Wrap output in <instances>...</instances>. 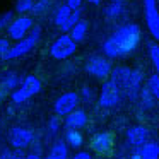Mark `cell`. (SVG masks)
Listing matches in <instances>:
<instances>
[{
    "label": "cell",
    "mask_w": 159,
    "mask_h": 159,
    "mask_svg": "<svg viewBox=\"0 0 159 159\" xmlns=\"http://www.w3.org/2000/svg\"><path fill=\"white\" fill-rule=\"evenodd\" d=\"M140 43V28L137 24H125L113 33L103 45L106 58H120L134 52Z\"/></svg>",
    "instance_id": "1"
},
{
    "label": "cell",
    "mask_w": 159,
    "mask_h": 159,
    "mask_svg": "<svg viewBox=\"0 0 159 159\" xmlns=\"http://www.w3.org/2000/svg\"><path fill=\"white\" fill-rule=\"evenodd\" d=\"M142 79H144L142 70L130 67H115L110 74V80L115 84L120 96H125L130 101H137L142 87Z\"/></svg>",
    "instance_id": "2"
},
{
    "label": "cell",
    "mask_w": 159,
    "mask_h": 159,
    "mask_svg": "<svg viewBox=\"0 0 159 159\" xmlns=\"http://www.w3.org/2000/svg\"><path fill=\"white\" fill-rule=\"evenodd\" d=\"M39 38H41V28L34 24V28L29 31V34L26 38H22L21 41H17L14 46L9 48V52L4 55V60H16V58H21V57L28 55L29 52L34 50V46L38 45Z\"/></svg>",
    "instance_id": "3"
},
{
    "label": "cell",
    "mask_w": 159,
    "mask_h": 159,
    "mask_svg": "<svg viewBox=\"0 0 159 159\" xmlns=\"http://www.w3.org/2000/svg\"><path fill=\"white\" fill-rule=\"evenodd\" d=\"M39 91H41V80L36 75H26L17 86V89H14V93L11 94V99L14 104H21L36 96Z\"/></svg>",
    "instance_id": "4"
},
{
    "label": "cell",
    "mask_w": 159,
    "mask_h": 159,
    "mask_svg": "<svg viewBox=\"0 0 159 159\" xmlns=\"http://www.w3.org/2000/svg\"><path fill=\"white\" fill-rule=\"evenodd\" d=\"M86 72L98 80H108L111 74V63L103 55H91L86 62Z\"/></svg>",
    "instance_id": "5"
},
{
    "label": "cell",
    "mask_w": 159,
    "mask_h": 159,
    "mask_svg": "<svg viewBox=\"0 0 159 159\" xmlns=\"http://www.w3.org/2000/svg\"><path fill=\"white\" fill-rule=\"evenodd\" d=\"M75 50H77V43H74V39L69 34H62L50 46V55L55 60H67L75 53Z\"/></svg>",
    "instance_id": "6"
},
{
    "label": "cell",
    "mask_w": 159,
    "mask_h": 159,
    "mask_svg": "<svg viewBox=\"0 0 159 159\" xmlns=\"http://www.w3.org/2000/svg\"><path fill=\"white\" fill-rule=\"evenodd\" d=\"M144 2V17L147 29L151 36L159 41V11H157V0H142Z\"/></svg>",
    "instance_id": "7"
},
{
    "label": "cell",
    "mask_w": 159,
    "mask_h": 159,
    "mask_svg": "<svg viewBox=\"0 0 159 159\" xmlns=\"http://www.w3.org/2000/svg\"><path fill=\"white\" fill-rule=\"evenodd\" d=\"M34 28V21H33L29 16H19L14 21L11 22V26L7 28V34L11 39H17L21 41L22 38L29 34V31Z\"/></svg>",
    "instance_id": "8"
},
{
    "label": "cell",
    "mask_w": 159,
    "mask_h": 159,
    "mask_svg": "<svg viewBox=\"0 0 159 159\" xmlns=\"http://www.w3.org/2000/svg\"><path fill=\"white\" fill-rule=\"evenodd\" d=\"M77 104H79V94L77 93H63L62 96H58V99L53 104V110H55L57 116H69L72 111L77 110Z\"/></svg>",
    "instance_id": "9"
},
{
    "label": "cell",
    "mask_w": 159,
    "mask_h": 159,
    "mask_svg": "<svg viewBox=\"0 0 159 159\" xmlns=\"http://www.w3.org/2000/svg\"><path fill=\"white\" fill-rule=\"evenodd\" d=\"M9 142L16 151H22L24 147H29L34 142V134L28 128L14 127L11 130V135H9Z\"/></svg>",
    "instance_id": "10"
},
{
    "label": "cell",
    "mask_w": 159,
    "mask_h": 159,
    "mask_svg": "<svg viewBox=\"0 0 159 159\" xmlns=\"http://www.w3.org/2000/svg\"><path fill=\"white\" fill-rule=\"evenodd\" d=\"M120 93L115 87V84L111 80H104L103 86H101V93H99V104L103 108H115L120 103Z\"/></svg>",
    "instance_id": "11"
},
{
    "label": "cell",
    "mask_w": 159,
    "mask_h": 159,
    "mask_svg": "<svg viewBox=\"0 0 159 159\" xmlns=\"http://www.w3.org/2000/svg\"><path fill=\"white\" fill-rule=\"evenodd\" d=\"M147 139H149V132L144 125H134L127 132V142L135 149H140L144 144H147Z\"/></svg>",
    "instance_id": "12"
},
{
    "label": "cell",
    "mask_w": 159,
    "mask_h": 159,
    "mask_svg": "<svg viewBox=\"0 0 159 159\" xmlns=\"http://www.w3.org/2000/svg\"><path fill=\"white\" fill-rule=\"evenodd\" d=\"M21 84V79L16 72H7L4 74V77L0 79V103L7 98V94L14 93V87L17 89V86Z\"/></svg>",
    "instance_id": "13"
},
{
    "label": "cell",
    "mask_w": 159,
    "mask_h": 159,
    "mask_svg": "<svg viewBox=\"0 0 159 159\" xmlns=\"http://www.w3.org/2000/svg\"><path fill=\"white\" fill-rule=\"evenodd\" d=\"M91 147H93V151L99 152V154H106L113 147V135L110 132H99V134H96L93 137Z\"/></svg>",
    "instance_id": "14"
},
{
    "label": "cell",
    "mask_w": 159,
    "mask_h": 159,
    "mask_svg": "<svg viewBox=\"0 0 159 159\" xmlns=\"http://www.w3.org/2000/svg\"><path fill=\"white\" fill-rule=\"evenodd\" d=\"M86 123H87V115L84 110H75L69 116H65V125L69 128H72V130H79Z\"/></svg>",
    "instance_id": "15"
},
{
    "label": "cell",
    "mask_w": 159,
    "mask_h": 159,
    "mask_svg": "<svg viewBox=\"0 0 159 159\" xmlns=\"http://www.w3.org/2000/svg\"><path fill=\"white\" fill-rule=\"evenodd\" d=\"M140 159H159V144L157 142H147L139 149Z\"/></svg>",
    "instance_id": "16"
},
{
    "label": "cell",
    "mask_w": 159,
    "mask_h": 159,
    "mask_svg": "<svg viewBox=\"0 0 159 159\" xmlns=\"http://www.w3.org/2000/svg\"><path fill=\"white\" fill-rule=\"evenodd\" d=\"M87 29H89V24H87L86 21H79L72 28V31H70L69 36L74 39V43H82L87 36Z\"/></svg>",
    "instance_id": "17"
},
{
    "label": "cell",
    "mask_w": 159,
    "mask_h": 159,
    "mask_svg": "<svg viewBox=\"0 0 159 159\" xmlns=\"http://www.w3.org/2000/svg\"><path fill=\"white\" fill-rule=\"evenodd\" d=\"M65 142L70 145V147L79 149L80 145H82V142H84V137H82V134H80L79 130H72V128H69V130L65 132Z\"/></svg>",
    "instance_id": "18"
},
{
    "label": "cell",
    "mask_w": 159,
    "mask_h": 159,
    "mask_svg": "<svg viewBox=\"0 0 159 159\" xmlns=\"http://www.w3.org/2000/svg\"><path fill=\"white\" fill-rule=\"evenodd\" d=\"M50 159H69V151H67L65 142H57L52 147Z\"/></svg>",
    "instance_id": "19"
},
{
    "label": "cell",
    "mask_w": 159,
    "mask_h": 159,
    "mask_svg": "<svg viewBox=\"0 0 159 159\" xmlns=\"http://www.w3.org/2000/svg\"><path fill=\"white\" fill-rule=\"evenodd\" d=\"M139 98H140V101H142V106L147 108V110H152V108L156 106V99H154V96L149 93L147 87H142V91L139 93Z\"/></svg>",
    "instance_id": "20"
},
{
    "label": "cell",
    "mask_w": 159,
    "mask_h": 159,
    "mask_svg": "<svg viewBox=\"0 0 159 159\" xmlns=\"http://www.w3.org/2000/svg\"><path fill=\"white\" fill-rule=\"evenodd\" d=\"M79 21H80V9H79V11H74L72 14H70V17L67 19V21L63 22L62 26H60V29H62L63 33H69V31H72V28H74V26H75Z\"/></svg>",
    "instance_id": "21"
},
{
    "label": "cell",
    "mask_w": 159,
    "mask_h": 159,
    "mask_svg": "<svg viewBox=\"0 0 159 159\" xmlns=\"http://www.w3.org/2000/svg\"><path fill=\"white\" fill-rule=\"evenodd\" d=\"M149 89V93L154 96V99L159 101V75L157 74H152L151 77L147 79V86H145Z\"/></svg>",
    "instance_id": "22"
},
{
    "label": "cell",
    "mask_w": 159,
    "mask_h": 159,
    "mask_svg": "<svg viewBox=\"0 0 159 159\" xmlns=\"http://www.w3.org/2000/svg\"><path fill=\"white\" fill-rule=\"evenodd\" d=\"M149 57L152 60V65L156 69V74L159 75V43H149Z\"/></svg>",
    "instance_id": "23"
},
{
    "label": "cell",
    "mask_w": 159,
    "mask_h": 159,
    "mask_svg": "<svg viewBox=\"0 0 159 159\" xmlns=\"http://www.w3.org/2000/svg\"><path fill=\"white\" fill-rule=\"evenodd\" d=\"M70 14H72V11H70L69 7H67V5H62V7L58 9V11H57V14H55V19H53V21H55V24L58 26H62L63 22L67 21V19L70 17Z\"/></svg>",
    "instance_id": "24"
},
{
    "label": "cell",
    "mask_w": 159,
    "mask_h": 159,
    "mask_svg": "<svg viewBox=\"0 0 159 159\" xmlns=\"http://www.w3.org/2000/svg\"><path fill=\"white\" fill-rule=\"evenodd\" d=\"M34 0H17L16 2V12H19L21 16H26L28 12L33 11Z\"/></svg>",
    "instance_id": "25"
},
{
    "label": "cell",
    "mask_w": 159,
    "mask_h": 159,
    "mask_svg": "<svg viewBox=\"0 0 159 159\" xmlns=\"http://www.w3.org/2000/svg\"><path fill=\"white\" fill-rule=\"evenodd\" d=\"M121 12H123L121 4H111V5H108V7L104 9V16H106L108 19H116Z\"/></svg>",
    "instance_id": "26"
},
{
    "label": "cell",
    "mask_w": 159,
    "mask_h": 159,
    "mask_svg": "<svg viewBox=\"0 0 159 159\" xmlns=\"http://www.w3.org/2000/svg\"><path fill=\"white\" fill-rule=\"evenodd\" d=\"M12 21H14V12H5L0 16V31H7Z\"/></svg>",
    "instance_id": "27"
},
{
    "label": "cell",
    "mask_w": 159,
    "mask_h": 159,
    "mask_svg": "<svg viewBox=\"0 0 159 159\" xmlns=\"http://www.w3.org/2000/svg\"><path fill=\"white\" fill-rule=\"evenodd\" d=\"M48 0H38V2H36L34 5H33V14L34 16H39V14H45L46 12V9H48Z\"/></svg>",
    "instance_id": "28"
},
{
    "label": "cell",
    "mask_w": 159,
    "mask_h": 159,
    "mask_svg": "<svg viewBox=\"0 0 159 159\" xmlns=\"http://www.w3.org/2000/svg\"><path fill=\"white\" fill-rule=\"evenodd\" d=\"M60 127H62V118L57 116V115H53V116L50 118V123H48L50 134H57V132L60 130Z\"/></svg>",
    "instance_id": "29"
},
{
    "label": "cell",
    "mask_w": 159,
    "mask_h": 159,
    "mask_svg": "<svg viewBox=\"0 0 159 159\" xmlns=\"http://www.w3.org/2000/svg\"><path fill=\"white\" fill-rule=\"evenodd\" d=\"M26 154H22L21 151H4L0 154V159H24Z\"/></svg>",
    "instance_id": "30"
},
{
    "label": "cell",
    "mask_w": 159,
    "mask_h": 159,
    "mask_svg": "<svg viewBox=\"0 0 159 159\" xmlns=\"http://www.w3.org/2000/svg\"><path fill=\"white\" fill-rule=\"evenodd\" d=\"M9 48H11V43H9L7 39L0 38V58H4V55L9 52Z\"/></svg>",
    "instance_id": "31"
},
{
    "label": "cell",
    "mask_w": 159,
    "mask_h": 159,
    "mask_svg": "<svg viewBox=\"0 0 159 159\" xmlns=\"http://www.w3.org/2000/svg\"><path fill=\"white\" fill-rule=\"evenodd\" d=\"M67 7H69L70 9V11H79V9H80V5H82V0H67Z\"/></svg>",
    "instance_id": "32"
},
{
    "label": "cell",
    "mask_w": 159,
    "mask_h": 159,
    "mask_svg": "<svg viewBox=\"0 0 159 159\" xmlns=\"http://www.w3.org/2000/svg\"><path fill=\"white\" fill-rule=\"evenodd\" d=\"M72 159H93V156L89 154V152H86V151H82V152H77L75 156H74Z\"/></svg>",
    "instance_id": "33"
},
{
    "label": "cell",
    "mask_w": 159,
    "mask_h": 159,
    "mask_svg": "<svg viewBox=\"0 0 159 159\" xmlns=\"http://www.w3.org/2000/svg\"><path fill=\"white\" fill-rule=\"evenodd\" d=\"M82 98H84V101H89L91 99V91H89V87H87V86L82 87Z\"/></svg>",
    "instance_id": "34"
},
{
    "label": "cell",
    "mask_w": 159,
    "mask_h": 159,
    "mask_svg": "<svg viewBox=\"0 0 159 159\" xmlns=\"http://www.w3.org/2000/svg\"><path fill=\"white\" fill-rule=\"evenodd\" d=\"M24 159H41V156H39V154H34V152H29V154L24 156Z\"/></svg>",
    "instance_id": "35"
},
{
    "label": "cell",
    "mask_w": 159,
    "mask_h": 159,
    "mask_svg": "<svg viewBox=\"0 0 159 159\" xmlns=\"http://www.w3.org/2000/svg\"><path fill=\"white\" fill-rule=\"evenodd\" d=\"M130 159H140V154H139V149H137V151H135L134 154L130 156Z\"/></svg>",
    "instance_id": "36"
},
{
    "label": "cell",
    "mask_w": 159,
    "mask_h": 159,
    "mask_svg": "<svg viewBox=\"0 0 159 159\" xmlns=\"http://www.w3.org/2000/svg\"><path fill=\"white\" fill-rule=\"evenodd\" d=\"M87 2H89V4H99L101 0H87Z\"/></svg>",
    "instance_id": "37"
},
{
    "label": "cell",
    "mask_w": 159,
    "mask_h": 159,
    "mask_svg": "<svg viewBox=\"0 0 159 159\" xmlns=\"http://www.w3.org/2000/svg\"><path fill=\"white\" fill-rule=\"evenodd\" d=\"M111 4H121V0H111Z\"/></svg>",
    "instance_id": "38"
},
{
    "label": "cell",
    "mask_w": 159,
    "mask_h": 159,
    "mask_svg": "<svg viewBox=\"0 0 159 159\" xmlns=\"http://www.w3.org/2000/svg\"><path fill=\"white\" fill-rule=\"evenodd\" d=\"M43 159H50V156H45V157H43Z\"/></svg>",
    "instance_id": "39"
}]
</instances>
